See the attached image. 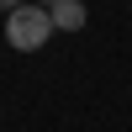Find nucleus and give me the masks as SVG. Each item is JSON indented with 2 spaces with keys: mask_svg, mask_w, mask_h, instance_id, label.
Wrapping results in <instances>:
<instances>
[{
  "mask_svg": "<svg viewBox=\"0 0 132 132\" xmlns=\"http://www.w3.org/2000/svg\"><path fill=\"white\" fill-rule=\"evenodd\" d=\"M53 32H58V27H53V16L37 5V0H32V5H16V11L5 16V42H11L16 53H37Z\"/></svg>",
  "mask_w": 132,
  "mask_h": 132,
  "instance_id": "f257e3e1",
  "label": "nucleus"
},
{
  "mask_svg": "<svg viewBox=\"0 0 132 132\" xmlns=\"http://www.w3.org/2000/svg\"><path fill=\"white\" fill-rule=\"evenodd\" d=\"M48 16H53L58 32H79V27H85V5H79V0H53Z\"/></svg>",
  "mask_w": 132,
  "mask_h": 132,
  "instance_id": "f03ea898",
  "label": "nucleus"
},
{
  "mask_svg": "<svg viewBox=\"0 0 132 132\" xmlns=\"http://www.w3.org/2000/svg\"><path fill=\"white\" fill-rule=\"evenodd\" d=\"M16 5H27V0H0V11H5V16H11V11H16Z\"/></svg>",
  "mask_w": 132,
  "mask_h": 132,
  "instance_id": "7ed1b4c3",
  "label": "nucleus"
},
{
  "mask_svg": "<svg viewBox=\"0 0 132 132\" xmlns=\"http://www.w3.org/2000/svg\"><path fill=\"white\" fill-rule=\"evenodd\" d=\"M37 5H42V11H48V5H53V0H37Z\"/></svg>",
  "mask_w": 132,
  "mask_h": 132,
  "instance_id": "20e7f679",
  "label": "nucleus"
}]
</instances>
